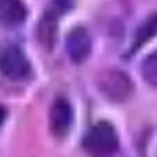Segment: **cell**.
Segmentation results:
<instances>
[{
  "instance_id": "3957f363",
  "label": "cell",
  "mask_w": 157,
  "mask_h": 157,
  "mask_svg": "<svg viewBox=\"0 0 157 157\" xmlns=\"http://www.w3.org/2000/svg\"><path fill=\"white\" fill-rule=\"evenodd\" d=\"M99 84L103 94L116 101L125 100L131 94L132 88L128 76L117 70L105 72L100 78Z\"/></svg>"
},
{
  "instance_id": "5b68a950",
  "label": "cell",
  "mask_w": 157,
  "mask_h": 157,
  "mask_svg": "<svg viewBox=\"0 0 157 157\" xmlns=\"http://www.w3.org/2000/svg\"><path fill=\"white\" fill-rule=\"evenodd\" d=\"M72 123V109L66 99L55 100L50 111V127L57 137H63L69 131Z\"/></svg>"
},
{
  "instance_id": "ba28073f",
  "label": "cell",
  "mask_w": 157,
  "mask_h": 157,
  "mask_svg": "<svg viewBox=\"0 0 157 157\" xmlns=\"http://www.w3.org/2000/svg\"><path fill=\"white\" fill-rule=\"evenodd\" d=\"M157 33V14L148 17L137 30L133 40V52L138 48H142L144 44H146L151 39L156 36Z\"/></svg>"
},
{
  "instance_id": "8992f818",
  "label": "cell",
  "mask_w": 157,
  "mask_h": 157,
  "mask_svg": "<svg viewBox=\"0 0 157 157\" xmlns=\"http://www.w3.org/2000/svg\"><path fill=\"white\" fill-rule=\"evenodd\" d=\"M26 17V8L22 0H0V22L7 25H20Z\"/></svg>"
},
{
  "instance_id": "277c9868",
  "label": "cell",
  "mask_w": 157,
  "mask_h": 157,
  "mask_svg": "<svg viewBox=\"0 0 157 157\" xmlns=\"http://www.w3.org/2000/svg\"><path fill=\"white\" fill-rule=\"evenodd\" d=\"M66 50L73 63H83L90 56L92 50V40L87 30L83 27L72 29L66 40Z\"/></svg>"
},
{
  "instance_id": "9c48e42d",
  "label": "cell",
  "mask_w": 157,
  "mask_h": 157,
  "mask_svg": "<svg viewBox=\"0 0 157 157\" xmlns=\"http://www.w3.org/2000/svg\"><path fill=\"white\" fill-rule=\"evenodd\" d=\"M141 70L146 83L152 86H157V53L144 59Z\"/></svg>"
},
{
  "instance_id": "52a82bcc",
  "label": "cell",
  "mask_w": 157,
  "mask_h": 157,
  "mask_svg": "<svg viewBox=\"0 0 157 157\" xmlns=\"http://www.w3.org/2000/svg\"><path fill=\"white\" fill-rule=\"evenodd\" d=\"M59 8L63 9V2H57V6L54 10L48 12L46 15L41 20L39 25V38L42 43L51 44L53 43L56 35V14L59 12Z\"/></svg>"
},
{
  "instance_id": "30bf717a",
  "label": "cell",
  "mask_w": 157,
  "mask_h": 157,
  "mask_svg": "<svg viewBox=\"0 0 157 157\" xmlns=\"http://www.w3.org/2000/svg\"><path fill=\"white\" fill-rule=\"evenodd\" d=\"M6 115H7V111H6V109L2 107V105H0V127H1V125H2L3 122H5Z\"/></svg>"
},
{
  "instance_id": "7a4b0ae2",
  "label": "cell",
  "mask_w": 157,
  "mask_h": 157,
  "mask_svg": "<svg viewBox=\"0 0 157 157\" xmlns=\"http://www.w3.org/2000/svg\"><path fill=\"white\" fill-rule=\"evenodd\" d=\"M0 71L14 81L23 80L30 72V63L27 57L16 46H9L0 54Z\"/></svg>"
},
{
  "instance_id": "6da1fadb",
  "label": "cell",
  "mask_w": 157,
  "mask_h": 157,
  "mask_svg": "<svg viewBox=\"0 0 157 157\" xmlns=\"http://www.w3.org/2000/svg\"><path fill=\"white\" fill-rule=\"evenodd\" d=\"M83 145L90 156L110 157L117 150L118 138L110 123L99 122L86 133Z\"/></svg>"
}]
</instances>
